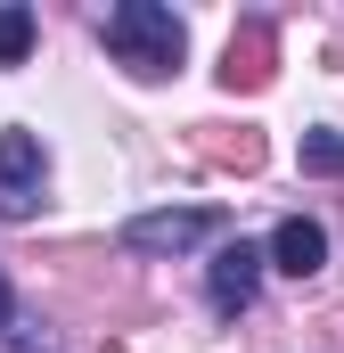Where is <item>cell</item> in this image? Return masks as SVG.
Instances as JSON below:
<instances>
[{
	"label": "cell",
	"instance_id": "obj_1",
	"mask_svg": "<svg viewBox=\"0 0 344 353\" xmlns=\"http://www.w3.org/2000/svg\"><path fill=\"white\" fill-rule=\"evenodd\" d=\"M98 41H107L115 66L140 74V83H164V74H180V58H189V25L172 17L164 0H115V8L98 17Z\"/></svg>",
	"mask_w": 344,
	"mask_h": 353
},
{
	"label": "cell",
	"instance_id": "obj_2",
	"mask_svg": "<svg viewBox=\"0 0 344 353\" xmlns=\"http://www.w3.org/2000/svg\"><path fill=\"white\" fill-rule=\"evenodd\" d=\"M222 230H230V214H222V205H156V214H131V222L115 230V247H123V255H156V263H180V255L213 247Z\"/></svg>",
	"mask_w": 344,
	"mask_h": 353
},
{
	"label": "cell",
	"instance_id": "obj_3",
	"mask_svg": "<svg viewBox=\"0 0 344 353\" xmlns=\"http://www.w3.org/2000/svg\"><path fill=\"white\" fill-rule=\"evenodd\" d=\"M41 197H50V148H41V132L8 123L0 132V222H33Z\"/></svg>",
	"mask_w": 344,
	"mask_h": 353
},
{
	"label": "cell",
	"instance_id": "obj_4",
	"mask_svg": "<svg viewBox=\"0 0 344 353\" xmlns=\"http://www.w3.org/2000/svg\"><path fill=\"white\" fill-rule=\"evenodd\" d=\"M262 271H270V263H262V247H255V239H230V247H213V263H205V304H213L222 321H238V312L262 296Z\"/></svg>",
	"mask_w": 344,
	"mask_h": 353
},
{
	"label": "cell",
	"instance_id": "obj_5",
	"mask_svg": "<svg viewBox=\"0 0 344 353\" xmlns=\"http://www.w3.org/2000/svg\"><path fill=\"white\" fill-rule=\"evenodd\" d=\"M262 263H270V271H287V279H320V271H328V222H312V214H287V222L270 230Z\"/></svg>",
	"mask_w": 344,
	"mask_h": 353
},
{
	"label": "cell",
	"instance_id": "obj_6",
	"mask_svg": "<svg viewBox=\"0 0 344 353\" xmlns=\"http://www.w3.org/2000/svg\"><path fill=\"white\" fill-rule=\"evenodd\" d=\"M33 33H41V17H33L25 0H0V66H25Z\"/></svg>",
	"mask_w": 344,
	"mask_h": 353
},
{
	"label": "cell",
	"instance_id": "obj_7",
	"mask_svg": "<svg viewBox=\"0 0 344 353\" xmlns=\"http://www.w3.org/2000/svg\"><path fill=\"white\" fill-rule=\"evenodd\" d=\"M295 165H303V173H344V132L312 123V132H303V148H295Z\"/></svg>",
	"mask_w": 344,
	"mask_h": 353
},
{
	"label": "cell",
	"instance_id": "obj_8",
	"mask_svg": "<svg viewBox=\"0 0 344 353\" xmlns=\"http://www.w3.org/2000/svg\"><path fill=\"white\" fill-rule=\"evenodd\" d=\"M8 353H66V345H58L41 321H33V329H8Z\"/></svg>",
	"mask_w": 344,
	"mask_h": 353
},
{
	"label": "cell",
	"instance_id": "obj_9",
	"mask_svg": "<svg viewBox=\"0 0 344 353\" xmlns=\"http://www.w3.org/2000/svg\"><path fill=\"white\" fill-rule=\"evenodd\" d=\"M17 329V288H8V271H0V337Z\"/></svg>",
	"mask_w": 344,
	"mask_h": 353
}]
</instances>
